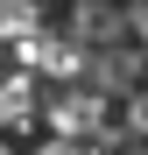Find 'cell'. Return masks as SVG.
<instances>
[{"label": "cell", "instance_id": "obj_3", "mask_svg": "<svg viewBox=\"0 0 148 155\" xmlns=\"http://www.w3.org/2000/svg\"><path fill=\"white\" fill-rule=\"evenodd\" d=\"M71 35H78L85 49L92 42H120L127 35V14L120 7H99V0H78V7H71Z\"/></svg>", "mask_w": 148, "mask_h": 155}, {"label": "cell", "instance_id": "obj_1", "mask_svg": "<svg viewBox=\"0 0 148 155\" xmlns=\"http://www.w3.org/2000/svg\"><path fill=\"white\" fill-rule=\"evenodd\" d=\"M113 120V99L106 92H92L85 78H64V92L42 106V127H49V148H71V141H99V127Z\"/></svg>", "mask_w": 148, "mask_h": 155}, {"label": "cell", "instance_id": "obj_4", "mask_svg": "<svg viewBox=\"0 0 148 155\" xmlns=\"http://www.w3.org/2000/svg\"><path fill=\"white\" fill-rule=\"evenodd\" d=\"M35 120V71L0 78V127H28Z\"/></svg>", "mask_w": 148, "mask_h": 155}, {"label": "cell", "instance_id": "obj_2", "mask_svg": "<svg viewBox=\"0 0 148 155\" xmlns=\"http://www.w3.org/2000/svg\"><path fill=\"white\" fill-rule=\"evenodd\" d=\"M141 71H148V49L141 42H106V49H85V64H78V78L92 92H106V99H120V92H134L141 85Z\"/></svg>", "mask_w": 148, "mask_h": 155}]
</instances>
